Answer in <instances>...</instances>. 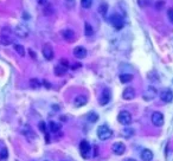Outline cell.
<instances>
[{
  "label": "cell",
  "instance_id": "obj_1",
  "mask_svg": "<svg viewBox=\"0 0 173 161\" xmlns=\"http://www.w3.org/2000/svg\"><path fill=\"white\" fill-rule=\"evenodd\" d=\"M97 136L100 140H108L113 136V130L107 124H102L97 128Z\"/></svg>",
  "mask_w": 173,
  "mask_h": 161
},
{
  "label": "cell",
  "instance_id": "obj_2",
  "mask_svg": "<svg viewBox=\"0 0 173 161\" xmlns=\"http://www.w3.org/2000/svg\"><path fill=\"white\" fill-rule=\"evenodd\" d=\"M12 42H13V39H12L11 30L9 27H4L1 33H0V44L7 46V45L12 44Z\"/></svg>",
  "mask_w": 173,
  "mask_h": 161
},
{
  "label": "cell",
  "instance_id": "obj_3",
  "mask_svg": "<svg viewBox=\"0 0 173 161\" xmlns=\"http://www.w3.org/2000/svg\"><path fill=\"white\" fill-rule=\"evenodd\" d=\"M118 121H119V123L123 124V126H129L132 123V115H130V113L127 111V110L120 111L119 115H118Z\"/></svg>",
  "mask_w": 173,
  "mask_h": 161
},
{
  "label": "cell",
  "instance_id": "obj_4",
  "mask_svg": "<svg viewBox=\"0 0 173 161\" xmlns=\"http://www.w3.org/2000/svg\"><path fill=\"white\" fill-rule=\"evenodd\" d=\"M14 32L19 38H26L29 36V33H30V30L25 24H18Z\"/></svg>",
  "mask_w": 173,
  "mask_h": 161
},
{
  "label": "cell",
  "instance_id": "obj_5",
  "mask_svg": "<svg viewBox=\"0 0 173 161\" xmlns=\"http://www.w3.org/2000/svg\"><path fill=\"white\" fill-rule=\"evenodd\" d=\"M110 22H111V25L116 29V30H121L123 27V18L118 14V13H114L110 18Z\"/></svg>",
  "mask_w": 173,
  "mask_h": 161
},
{
  "label": "cell",
  "instance_id": "obj_6",
  "mask_svg": "<svg viewBox=\"0 0 173 161\" xmlns=\"http://www.w3.org/2000/svg\"><path fill=\"white\" fill-rule=\"evenodd\" d=\"M42 54H43L45 59L51 61V59L54 58V49H52V46H51L49 43L44 44L43 49H42Z\"/></svg>",
  "mask_w": 173,
  "mask_h": 161
},
{
  "label": "cell",
  "instance_id": "obj_7",
  "mask_svg": "<svg viewBox=\"0 0 173 161\" xmlns=\"http://www.w3.org/2000/svg\"><path fill=\"white\" fill-rule=\"evenodd\" d=\"M152 123L155 127H162V124H164V115L160 111H154L152 114Z\"/></svg>",
  "mask_w": 173,
  "mask_h": 161
},
{
  "label": "cell",
  "instance_id": "obj_8",
  "mask_svg": "<svg viewBox=\"0 0 173 161\" xmlns=\"http://www.w3.org/2000/svg\"><path fill=\"white\" fill-rule=\"evenodd\" d=\"M90 149H91V147H90V143L88 141H86V140L81 141V143H79V150H81V154H82L83 158H88L89 156Z\"/></svg>",
  "mask_w": 173,
  "mask_h": 161
},
{
  "label": "cell",
  "instance_id": "obj_9",
  "mask_svg": "<svg viewBox=\"0 0 173 161\" xmlns=\"http://www.w3.org/2000/svg\"><path fill=\"white\" fill-rule=\"evenodd\" d=\"M111 152H113L115 155H122V154L126 152V146H125V143H122V142H115V143H113V146H111Z\"/></svg>",
  "mask_w": 173,
  "mask_h": 161
},
{
  "label": "cell",
  "instance_id": "obj_10",
  "mask_svg": "<svg viewBox=\"0 0 173 161\" xmlns=\"http://www.w3.org/2000/svg\"><path fill=\"white\" fill-rule=\"evenodd\" d=\"M62 37H63V39L66 40V42H69V43H72V42H75L76 39V34L75 32L72 31V30H70V29H66V30H63L62 31Z\"/></svg>",
  "mask_w": 173,
  "mask_h": 161
},
{
  "label": "cell",
  "instance_id": "obj_11",
  "mask_svg": "<svg viewBox=\"0 0 173 161\" xmlns=\"http://www.w3.org/2000/svg\"><path fill=\"white\" fill-rule=\"evenodd\" d=\"M160 98H161L164 102H166V103L172 102V100H173L172 90H171V89H164V90H161V93H160Z\"/></svg>",
  "mask_w": 173,
  "mask_h": 161
},
{
  "label": "cell",
  "instance_id": "obj_12",
  "mask_svg": "<svg viewBox=\"0 0 173 161\" xmlns=\"http://www.w3.org/2000/svg\"><path fill=\"white\" fill-rule=\"evenodd\" d=\"M110 97H111L110 90H109V89H104V90L102 91L101 96H100V104H101V106H106L109 101H110Z\"/></svg>",
  "mask_w": 173,
  "mask_h": 161
},
{
  "label": "cell",
  "instance_id": "obj_13",
  "mask_svg": "<svg viewBox=\"0 0 173 161\" xmlns=\"http://www.w3.org/2000/svg\"><path fill=\"white\" fill-rule=\"evenodd\" d=\"M134 97H135V90H134V88L128 86V88H126V89L123 90V93H122V98H123V100L130 101V100H133Z\"/></svg>",
  "mask_w": 173,
  "mask_h": 161
},
{
  "label": "cell",
  "instance_id": "obj_14",
  "mask_svg": "<svg viewBox=\"0 0 173 161\" xmlns=\"http://www.w3.org/2000/svg\"><path fill=\"white\" fill-rule=\"evenodd\" d=\"M157 94H158V91H157V89L154 88V86H148L147 88V90H146V93L143 94V98L145 100H147V101H151L153 100L154 97L157 96Z\"/></svg>",
  "mask_w": 173,
  "mask_h": 161
},
{
  "label": "cell",
  "instance_id": "obj_15",
  "mask_svg": "<svg viewBox=\"0 0 173 161\" xmlns=\"http://www.w3.org/2000/svg\"><path fill=\"white\" fill-rule=\"evenodd\" d=\"M74 56L78 59H82L86 56V50L83 46H77L74 49Z\"/></svg>",
  "mask_w": 173,
  "mask_h": 161
},
{
  "label": "cell",
  "instance_id": "obj_16",
  "mask_svg": "<svg viewBox=\"0 0 173 161\" xmlns=\"http://www.w3.org/2000/svg\"><path fill=\"white\" fill-rule=\"evenodd\" d=\"M140 156L143 161H152V159H153V152L151 149L145 148V149H142V152H141Z\"/></svg>",
  "mask_w": 173,
  "mask_h": 161
},
{
  "label": "cell",
  "instance_id": "obj_17",
  "mask_svg": "<svg viewBox=\"0 0 173 161\" xmlns=\"http://www.w3.org/2000/svg\"><path fill=\"white\" fill-rule=\"evenodd\" d=\"M86 102H88V98L86 96L84 95H78V96L75 98V101H74V103H75V107H83L84 104H86Z\"/></svg>",
  "mask_w": 173,
  "mask_h": 161
},
{
  "label": "cell",
  "instance_id": "obj_18",
  "mask_svg": "<svg viewBox=\"0 0 173 161\" xmlns=\"http://www.w3.org/2000/svg\"><path fill=\"white\" fill-rule=\"evenodd\" d=\"M66 71H68V68L64 66V65H57L56 68H55V75L56 76H64L66 74Z\"/></svg>",
  "mask_w": 173,
  "mask_h": 161
},
{
  "label": "cell",
  "instance_id": "obj_19",
  "mask_svg": "<svg viewBox=\"0 0 173 161\" xmlns=\"http://www.w3.org/2000/svg\"><path fill=\"white\" fill-rule=\"evenodd\" d=\"M133 78H134V76L130 75V74H122V75H120V81L122 83H129V82L133 81Z\"/></svg>",
  "mask_w": 173,
  "mask_h": 161
},
{
  "label": "cell",
  "instance_id": "obj_20",
  "mask_svg": "<svg viewBox=\"0 0 173 161\" xmlns=\"http://www.w3.org/2000/svg\"><path fill=\"white\" fill-rule=\"evenodd\" d=\"M49 127H50V130H51V131L57 133L59 129L62 128V124H61V123H57V122H54V121H51V122L49 123Z\"/></svg>",
  "mask_w": 173,
  "mask_h": 161
},
{
  "label": "cell",
  "instance_id": "obj_21",
  "mask_svg": "<svg viewBox=\"0 0 173 161\" xmlns=\"http://www.w3.org/2000/svg\"><path fill=\"white\" fill-rule=\"evenodd\" d=\"M86 120H88L89 122L94 123V122H96L98 120V115L96 113H94V111H90V113L88 114V116H86Z\"/></svg>",
  "mask_w": 173,
  "mask_h": 161
},
{
  "label": "cell",
  "instance_id": "obj_22",
  "mask_svg": "<svg viewBox=\"0 0 173 161\" xmlns=\"http://www.w3.org/2000/svg\"><path fill=\"white\" fill-rule=\"evenodd\" d=\"M107 11H108V5L106 2H102L100 6H98V13L102 14V16H106L107 14Z\"/></svg>",
  "mask_w": 173,
  "mask_h": 161
},
{
  "label": "cell",
  "instance_id": "obj_23",
  "mask_svg": "<svg viewBox=\"0 0 173 161\" xmlns=\"http://www.w3.org/2000/svg\"><path fill=\"white\" fill-rule=\"evenodd\" d=\"M84 33H86V36H88V37H90V36L94 34V29L88 23H86V25H84Z\"/></svg>",
  "mask_w": 173,
  "mask_h": 161
},
{
  "label": "cell",
  "instance_id": "obj_24",
  "mask_svg": "<svg viewBox=\"0 0 173 161\" xmlns=\"http://www.w3.org/2000/svg\"><path fill=\"white\" fill-rule=\"evenodd\" d=\"M14 50H16V52L19 54V56H22L24 57L25 56V50H24V46L20 45V44H16L14 45Z\"/></svg>",
  "mask_w": 173,
  "mask_h": 161
},
{
  "label": "cell",
  "instance_id": "obj_25",
  "mask_svg": "<svg viewBox=\"0 0 173 161\" xmlns=\"http://www.w3.org/2000/svg\"><path fill=\"white\" fill-rule=\"evenodd\" d=\"M30 86H32V88H34V89H38L39 86H42V83L38 81V79H36V78H32L31 81H30Z\"/></svg>",
  "mask_w": 173,
  "mask_h": 161
},
{
  "label": "cell",
  "instance_id": "obj_26",
  "mask_svg": "<svg viewBox=\"0 0 173 161\" xmlns=\"http://www.w3.org/2000/svg\"><path fill=\"white\" fill-rule=\"evenodd\" d=\"M93 4V0H81V6L83 9H89Z\"/></svg>",
  "mask_w": 173,
  "mask_h": 161
},
{
  "label": "cell",
  "instance_id": "obj_27",
  "mask_svg": "<svg viewBox=\"0 0 173 161\" xmlns=\"http://www.w3.org/2000/svg\"><path fill=\"white\" fill-rule=\"evenodd\" d=\"M7 156H9V152H7V149L6 148H4V149L0 152V160L4 161L7 159Z\"/></svg>",
  "mask_w": 173,
  "mask_h": 161
},
{
  "label": "cell",
  "instance_id": "obj_28",
  "mask_svg": "<svg viewBox=\"0 0 173 161\" xmlns=\"http://www.w3.org/2000/svg\"><path fill=\"white\" fill-rule=\"evenodd\" d=\"M133 134H134V130H133V129H125V130H123V135H125L126 138H129Z\"/></svg>",
  "mask_w": 173,
  "mask_h": 161
},
{
  "label": "cell",
  "instance_id": "obj_29",
  "mask_svg": "<svg viewBox=\"0 0 173 161\" xmlns=\"http://www.w3.org/2000/svg\"><path fill=\"white\" fill-rule=\"evenodd\" d=\"M39 129L42 130V133H44V134L46 133V128H45V122H43V121H42V122H39Z\"/></svg>",
  "mask_w": 173,
  "mask_h": 161
},
{
  "label": "cell",
  "instance_id": "obj_30",
  "mask_svg": "<svg viewBox=\"0 0 173 161\" xmlns=\"http://www.w3.org/2000/svg\"><path fill=\"white\" fill-rule=\"evenodd\" d=\"M167 16H168V19L171 20V23H173V9H170V10H168Z\"/></svg>",
  "mask_w": 173,
  "mask_h": 161
},
{
  "label": "cell",
  "instance_id": "obj_31",
  "mask_svg": "<svg viewBox=\"0 0 173 161\" xmlns=\"http://www.w3.org/2000/svg\"><path fill=\"white\" fill-rule=\"evenodd\" d=\"M164 5H165V2H164V1H161V0H160V1H158V2L155 4L157 9H161V7H164Z\"/></svg>",
  "mask_w": 173,
  "mask_h": 161
},
{
  "label": "cell",
  "instance_id": "obj_32",
  "mask_svg": "<svg viewBox=\"0 0 173 161\" xmlns=\"http://www.w3.org/2000/svg\"><path fill=\"white\" fill-rule=\"evenodd\" d=\"M61 64L64 65V66H66V68H68V66H69V62H68L65 58H62V59H61Z\"/></svg>",
  "mask_w": 173,
  "mask_h": 161
},
{
  "label": "cell",
  "instance_id": "obj_33",
  "mask_svg": "<svg viewBox=\"0 0 173 161\" xmlns=\"http://www.w3.org/2000/svg\"><path fill=\"white\" fill-rule=\"evenodd\" d=\"M43 83H44V86H45L46 89H50V88H51V84H50L48 81H43Z\"/></svg>",
  "mask_w": 173,
  "mask_h": 161
},
{
  "label": "cell",
  "instance_id": "obj_34",
  "mask_svg": "<svg viewBox=\"0 0 173 161\" xmlns=\"http://www.w3.org/2000/svg\"><path fill=\"white\" fill-rule=\"evenodd\" d=\"M48 2V0H38V4L39 5H45Z\"/></svg>",
  "mask_w": 173,
  "mask_h": 161
},
{
  "label": "cell",
  "instance_id": "obj_35",
  "mask_svg": "<svg viewBox=\"0 0 173 161\" xmlns=\"http://www.w3.org/2000/svg\"><path fill=\"white\" fill-rule=\"evenodd\" d=\"M29 54H31V56H32V58H33V59H36V54L33 52L32 50H29Z\"/></svg>",
  "mask_w": 173,
  "mask_h": 161
},
{
  "label": "cell",
  "instance_id": "obj_36",
  "mask_svg": "<svg viewBox=\"0 0 173 161\" xmlns=\"http://www.w3.org/2000/svg\"><path fill=\"white\" fill-rule=\"evenodd\" d=\"M77 68H81V64H75V65H74V69H77Z\"/></svg>",
  "mask_w": 173,
  "mask_h": 161
},
{
  "label": "cell",
  "instance_id": "obj_37",
  "mask_svg": "<svg viewBox=\"0 0 173 161\" xmlns=\"http://www.w3.org/2000/svg\"><path fill=\"white\" fill-rule=\"evenodd\" d=\"M125 161H136L135 159H126Z\"/></svg>",
  "mask_w": 173,
  "mask_h": 161
},
{
  "label": "cell",
  "instance_id": "obj_38",
  "mask_svg": "<svg viewBox=\"0 0 173 161\" xmlns=\"http://www.w3.org/2000/svg\"><path fill=\"white\" fill-rule=\"evenodd\" d=\"M65 1H74V0H65Z\"/></svg>",
  "mask_w": 173,
  "mask_h": 161
}]
</instances>
